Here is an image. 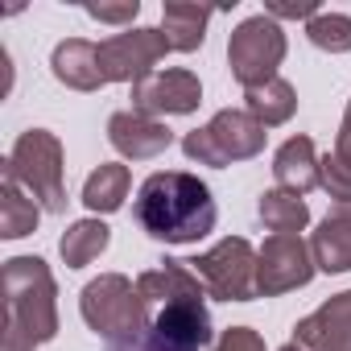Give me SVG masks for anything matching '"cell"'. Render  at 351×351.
<instances>
[{
	"mask_svg": "<svg viewBox=\"0 0 351 351\" xmlns=\"http://www.w3.org/2000/svg\"><path fill=\"white\" fill-rule=\"evenodd\" d=\"M136 223L161 244H199L215 232V199L199 173L186 169H157L141 182L132 203Z\"/></svg>",
	"mask_w": 351,
	"mask_h": 351,
	"instance_id": "cell-1",
	"label": "cell"
},
{
	"mask_svg": "<svg viewBox=\"0 0 351 351\" xmlns=\"http://www.w3.org/2000/svg\"><path fill=\"white\" fill-rule=\"evenodd\" d=\"M5 285V351H34L58 335V285L42 256H13Z\"/></svg>",
	"mask_w": 351,
	"mask_h": 351,
	"instance_id": "cell-2",
	"label": "cell"
},
{
	"mask_svg": "<svg viewBox=\"0 0 351 351\" xmlns=\"http://www.w3.org/2000/svg\"><path fill=\"white\" fill-rule=\"evenodd\" d=\"M79 314L108 347L141 343L153 326L149 302L141 298V289L124 273H104V277L87 281L79 293Z\"/></svg>",
	"mask_w": 351,
	"mask_h": 351,
	"instance_id": "cell-3",
	"label": "cell"
},
{
	"mask_svg": "<svg viewBox=\"0 0 351 351\" xmlns=\"http://www.w3.org/2000/svg\"><path fill=\"white\" fill-rule=\"evenodd\" d=\"M5 178L17 182L42 211H66V169H62V141L46 128H29L17 136L13 153L5 157Z\"/></svg>",
	"mask_w": 351,
	"mask_h": 351,
	"instance_id": "cell-4",
	"label": "cell"
},
{
	"mask_svg": "<svg viewBox=\"0 0 351 351\" xmlns=\"http://www.w3.org/2000/svg\"><path fill=\"white\" fill-rule=\"evenodd\" d=\"M265 124H256L248 112L240 108H223L215 112L203 128L186 132L182 136V153L199 165H211V169H228L232 161H248L265 149Z\"/></svg>",
	"mask_w": 351,
	"mask_h": 351,
	"instance_id": "cell-5",
	"label": "cell"
},
{
	"mask_svg": "<svg viewBox=\"0 0 351 351\" xmlns=\"http://www.w3.org/2000/svg\"><path fill=\"white\" fill-rule=\"evenodd\" d=\"M285 62V29L281 21H273L269 13H256L248 21H240L228 38V66L236 75V83L244 91L265 87L269 79H277V66Z\"/></svg>",
	"mask_w": 351,
	"mask_h": 351,
	"instance_id": "cell-6",
	"label": "cell"
},
{
	"mask_svg": "<svg viewBox=\"0 0 351 351\" xmlns=\"http://www.w3.org/2000/svg\"><path fill=\"white\" fill-rule=\"evenodd\" d=\"M186 265L199 273L207 298H215V302H252V298H261V289H256V248L244 236H228V240H219L215 248H207L203 256H195Z\"/></svg>",
	"mask_w": 351,
	"mask_h": 351,
	"instance_id": "cell-7",
	"label": "cell"
},
{
	"mask_svg": "<svg viewBox=\"0 0 351 351\" xmlns=\"http://www.w3.org/2000/svg\"><path fill=\"white\" fill-rule=\"evenodd\" d=\"M314 273H318V265H314L310 240H302V236H269L256 248V289H261V298H281L289 289H302V285L314 281Z\"/></svg>",
	"mask_w": 351,
	"mask_h": 351,
	"instance_id": "cell-8",
	"label": "cell"
},
{
	"mask_svg": "<svg viewBox=\"0 0 351 351\" xmlns=\"http://www.w3.org/2000/svg\"><path fill=\"white\" fill-rule=\"evenodd\" d=\"M169 54V42L161 29H124V34H112L99 42V66H104V79L108 83H141L153 75V66Z\"/></svg>",
	"mask_w": 351,
	"mask_h": 351,
	"instance_id": "cell-9",
	"label": "cell"
},
{
	"mask_svg": "<svg viewBox=\"0 0 351 351\" xmlns=\"http://www.w3.org/2000/svg\"><path fill=\"white\" fill-rule=\"evenodd\" d=\"M203 104V83L195 71H182V66H173V71H153L149 79H141L132 87V112L141 116H191L195 108Z\"/></svg>",
	"mask_w": 351,
	"mask_h": 351,
	"instance_id": "cell-10",
	"label": "cell"
},
{
	"mask_svg": "<svg viewBox=\"0 0 351 351\" xmlns=\"http://www.w3.org/2000/svg\"><path fill=\"white\" fill-rule=\"evenodd\" d=\"M293 343L306 351H351V289L322 302L293 326Z\"/></svg>",
	"mask_w": 351,
	"mask_h": 351,
	"instance_id": "cell-11",
	"label": "cell"
},
{
	"mask_svg": "<svg viewBox=\"0 0 351 351\" xmlns=\"http://www.w3.org/2000/svg\"><path fill=\"white\" fill-rule=\"evenodd\" d=\"M149 335L173 351H203L211 343V314L203 302H169L161 306V314L153 318Z\"/></svg>",
	"mask_w": 351,
	"mask_h": 351,
	"instance_id": "cell-12",
	"label": "cell"
},
{
	"mask_svg": "<svg viewBox=\"0 0 351 351\" xmlns=\"http://www.w3.org/2000/svg\"><path fill=\"white\" fill-rule=\"evenodd\" d=\"M108 141H112V149L120 153V157H128V161H153V157H161L169 145H173V132L161 124V120H153V116H141V112H116L112 120H108Z\"/></svg>",
	"mask_w": 351,
	"mask_h": 351,
	"instance_id": "cell-13",
	"label": "cell"
},
{
	"mask_svg": "<svg viewBox=\"0 0 351 351\" xmlns=\"http://www.w3.org/2000/svg\"><path fill=\"white\" fill-rule=\"evenodd\" d=\"M50 71L62 87L71 91H99L108 79H104V66H99V46L87 42V38H66L54 46L50 54Z\"/></svg>",
	"mask_w": 351,
	"mask_h": 351,
	"instance_id": "cell-14",
	"label": "cell"
},
{
	"mask_svg": "<svg viewBox=\"0 0 351 351\" xmlns=\"http://www.w3.org/2000/svg\"><path fill=\"white\" fill-rule=\"evenodd\" d=\"M136 289H141L145 302H161V306H169V302H203L207 298L199 273L186 261H161L157 269H145L136 277Z\"/></svg>",
	"mask_w": 351,
	"mask_h": 351,
	"instance_id": "cell-15",
	"label": "cell"
},
{
	"mask_svg": "<svg viewBox=\"0 0 351 351\" xmlns=\"http://www.w3.org/2000/svg\"><path fill=\"white\" fill-rule=\"evenodd\" d=\"M273 178L289 195H310L318 186V149L310 136H289L273 157Z\"/></svg>",
	"mask_w": 351,
	"mask_h": 351,
	"instance_id": "cell-16",
	"label": "cell"
},
{
	"mask_svg": "<svg viewBox=\"0 0 351 351\" xmlns=\"http://www.w3.org/2000/svg\"><path fill=\"white\" fill-rule=\"evenodd\" d=\"M310 252L318 273H347L351 269V207H335L318 232L310 236Z\"/></svg>",
	"mask_w": 351,
	"mask_h": 351,
	"instance_id": "cell-17",
	"label": "cell"
},
{
	"mask_svg": "<svg viewBox=\"0 0 351 351\" xmlns=\"http://www.w3.org/2000/svg\"><path fill=\"white\" fill-rule=\"evenodd\" d=\"M215 17V9L203 5H182V0H169L161 9V34L169 42V50L178 54H195L207 42V21Z\"/></svg>",
	"mask_w": 351,
	"mask_h": 351,
	"instance_id": "cell-18",
	"label": "cell"
},
{
	"mask_svg": "<svg viewBox=\"0 0 351 351\" xmlns=\"http://www.w3.org/2000/svg\"><path fill=\"white\" fill-rule=\"evenodd\" d=\"M128 191H132V173H128V165L104 161L99 169L87 173V182H83V207L95 211V215H112V211L124 207Z\"/></svg>",
	"mask_w": 351,
	"mask_h": 351,
	"instance_id": "cell-19",
	"label": "cell"
},
{
	"mask_svg": "<svg viewBox=\"0 0 351 351\" xmlns=\"http://www.w3.org/2000/svg\"><path fill=\"white\" fill-rule=\"evenodd\" d=\"M244 112H248L256 124H265V128H281V124H289L293 112H298V91H293V83H285V79L277 75V79H269L265 87L244 91Z\"/></svg>",
	"mask_w": 351,
	"mask_h": 351,
	"instance_id": "cell-20",
	"label": "cell"
},
{
	"mask_svg": "<svg viewBox=\"0 0 351 351\" xmlns=\"http://www.w3.org/2000/svg\"><path fill=\"white\" fill-rule=\"evenodd\" d=\"M256 215L261 223L273 232V236H302L306 223H310V207L302 195H289V191H265L261 203H256Z\"/></svg>",
	"mask_w": 351,
	"mask_h": 351,
	"instance_id": "cell-21",
	"label": "cell"
},
{
	"mask_svg": "<svg viewBox=\"0 0 351 351\" xmlns=\"http://www.w3.org/2000/svg\"><path fill=\"white\" fill-rule=\"evenodd\" d=\"M108 244H112V228L104 219H79V223H71L62 232L58 252H62V265L66 269H87Z\"/></svg>",
	"mask_w": 351,
	"mask_h": 351,
	"instance_id": "cell-22",
	"label": "cell"
},
{
	"mask_svg": "<svg viewBox=\"0 0 351 351\" xmlns=\"http://www.w3.org/2000/svg\"><path fill=\"white\" fill-rule=\"evenodd\" d=\"M38 219H42V207L17 182L5 178V186H0V236H5V240H21V236L38 232Z\"/></svg>",
	"mask_w": 351,
	"mask_h": 351,
	"instance_id": "cell-23",
	"label": "cell"
},
{
	"mask_svg": "<svg viewBox=\"0 0 351 351\" xmlns=\"http://www.w3.org/2000/svg\"><path fill=\"white\" fill-rule=\"evenodd\" d=\"M306 38L326 50V54H347L351 50V17L343 13H318L314 21H306Z\"/></svg>",
	"mask_w": 351,
	"mask_h": 351,
	"instance_id": "cell-24",
	"label": "cell"
},
{
	"mask_svg": "<svg viewBox=\"0 0 351 351\" xmlns=\"http://www.w3.org/2000/svg\"><path fill=\"white\" fill-rule=\"evenodd\" d=\"M318 186L335 199V207H351V161L343 153L318 157Z\"/></svg>",
	"mask_w": 351,
	"mask_h": 351,
	"instance_id": "cell-25",
	"label": "cell"
},
{
	"mask_svg": "<svg viewBox=\"0 0 351 351\" xmlns=\"http://www.w3.org/2000/svg\"><path fill=\"white\" fill-rule=\"evenodd\" d=\"M83 13L95 17V21H104V25H128L132 29V21L141 13V0H120V5H83Z\"/></svg>",
	"mask_w": 351,
	"mask_h": 351,
	"instance_id": "cell-26",
	"label": "cell"
},
{
	"mask_svg": "<svg viewBox=\"0 0 351 351\" xmlns=\"http://www.w3.org/2000/svg\"><path fill=\"white\" fill-rule=\"evenodd\" d=\"M265 13H269L273 21H314L322 9L314 5V0H269Z\"/></svg>",
	"mask_w": 351,
	"mask_h": 351,
	"instance_id": "cell-27",
	"label": "cell"
},
{
	"mask_svg": "<svg viewBox=\"0 0 351 351\" xmlns=\"http://www.w3.org/2000/svg\"><path fill=\"white\" fill-rule=\"evenodd\" d=\"M215 351H265V339L252 326H228L215 343Z\"/></svg>",
	"mask_w": 351,
	"mask_h": 351,
	"instance_id": "cell-28",
	"label": "cell"
},
{
	"mask_svg": "<svg viewBox=\"0 0 351 351\" xmlns=\"http://www.w3.org/2000/svg\"><path fill=\"white\" fill-rule=\"evenodd\" d=\"M335 153H343V157L351 161V104H347V112H343V124H339V136H335Z\"/></svg>",
	"mask_w": 351,
	"mask_h": 351,
	"instance_id": "cell-29",
	"label": "cell"
},
{
	"mask_svg": "<svg viewBox=\"0 0 351 351\" xmlns=\"http://www.w3.org/2000/svg\"><path fill=\"white\" fill-rule=\"evenodd\" d=\"M112 351H173V347H165V343H157L153 335H145L141 343H124V347H112Z\"/></svg>",
	"mask_w": 351,
	"mask_h": 351,
	"instance_id": "cell-30",
	"label": "cell"
},
{
	"mask_svg": "<svg viewBox=\"0 0 351 351\" xmlns=\"http://www.w3.org/2000/svg\"><path fill=\"white\" fill-rule=\"evenodd\" d=\"M281 351H306V347H298V343H285V347H281Z\"/></svg>",
	"mask_w": 351,
	"mask_h": 351,
	"instance_id": "cell-31",
	"label": "cell"
}]
</instances>
